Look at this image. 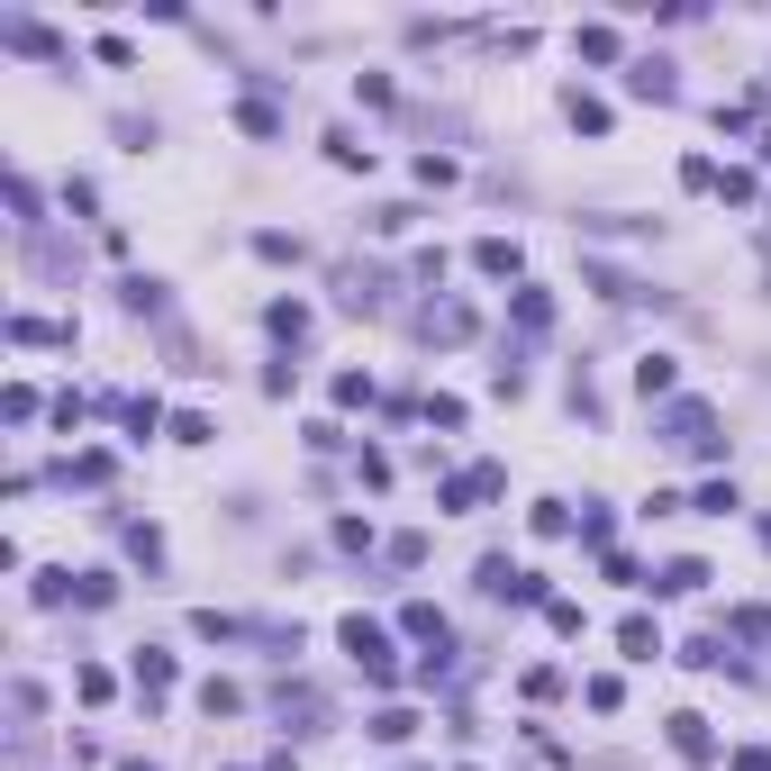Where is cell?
<instances>
[{"label":"cell","instance_id":"cell-1","mask_svg":"<svg viewBox=\"0 0 771 771\" xmlns=\"http://www.w3.org/2000/svg\"><path fill=\"white\" fill-rule=\"evenodd\" d=\"M662 445L672 454H717V408L708 400H672L662 408Z\"/></svg>","mask_w":771,"mask_h":771},{"label":"cell","instance_id":"cell-2","mask_svg":"<svg viewBox=\"0 0 771 771\" xmlns=\"http://www.w3.org/2000/svg\"><path fill=\"white\" fill-rule=\"evenodd\" d=\"M337 645L364 662V681H391V672H400V662H391V635H381L372 617H345V627H337Z\"/></svg>","mask_w":771,"mask_h":771},{"label":"cell","instance_id":"cell-3","mask_svg":"<svg viewBox=\"0 0 771 771\" xmlns=\"http://www.w3.org/2000/svg\"><path fill=\"white\" fill-rule=\"evenodd\" d=\"M481 500H500V463H472V472H454L435 491V508H481Z\"/></svg>","mask_w":771,"mask_h":771},{"label":"cell","instance_id":"cell-4","mask_svg":"<svg viewBox=\"0 0 771 771\" xmlns=\"http://www.w3.org/2000/svg\"><path fill=\"white\" fill-rule=\"evenodd\" d=\"M418 337H427V345H463V337H472V308H463V300H427Z\"/></svg>","mask_w":771,"mask_h":771},{"label":"cell","instance_id":"cell-5","mask_svg":"<svg viewBox=\"0 0 771 771\" xmlns=\"http://www.w3.org/2000/svg\"><path fill=\"white\" fill-rule=\"evenodd\" d=\"M281 726H291V735H318L327 726V699L308 681H281Z\"/></svg>","mask_w":771,"mask_h":771},{"label":"cell","instance_id":"cell-6","mask_svg":"<svg viewBox=\"0 0 771 771\" xmlns=\"http://www.w3.org/2000/svg\"><path fill=\"white\" fill-rule=\"evenodd\" d=\"M0 37H10L18 55H37V64H64V37H55V28H37V18H0Z\"/></svg>","mask_w":771,"mask_h":771},{"label":"cell","instance_id":"cell-7","mask_svg":"<svg viewBox=\"0 0 771 771\" xmlns=\"http://www.w3.org/2000/svg\"><path fill=\"white\" fill-rule=\"evenodd\" d=\"M400 635H418L427 654H454V627H445V617H435L427 599H408V608H400Z\"/></svg>","mask_w":771,"mask_h":771},{"label":"cell","instance_id":"cell-8","mask_svg":"<svg viewBox=\"0 0 771 771\" xmlns=\"http://www.w3.org/2000/svg\"><path fill=\"white\" fill-rule=\"evenodd\" d=\"M654 590H662V599H690V590H708V563H699V554H672V563L654 572Z\"/></svg>","mask_w":771,"mask_h":771},{"label":"cell","instance_id":"cell-9","mask_svg":"<svg viewBox=\"0 0 771 771\" xmlns=\"http://www.w3.org/2000/svg\"><path fill=\"white\" fill-rule=\"evenodd\" d=\"M672 754H681V762H717V735H708V717H690V708L672 717Z\"/></svg>","mask_w":771,"mask_h":771},{"label":"cell","instance_id":"cell-10","mask_svg":"<svg viewBox=\"0 0 771 771\" xmlns=\"http://www.w3.org/2000/svg\"><path fill=\"white\" fill-rule=\"evenodd\" d=\"M508 318H518L527 337H545V327H554V291H535V281H527V291H508Z\"/></svg>","mask_w":771,"mask_h":771},{"label":"cell","instance_id":"cell-11","mask_svg":"<svg viewBox=\"0 0 771 771\" xmlns=\"http://www.w3.org/2000/svg\"><path fill=\"white\" fill-rule=\"evenodd\" d=\"M627 91L635 100H672L681 83H672V64H662V55H645V64H627Z\"/></svg>","mask_w":771,"mask_h":771},{"label":"cell","instance_id":"cell-12","mask_svg":"<svg viewBox=\"0 0 771 771\" xmlns=\"http://www.w3.org/2000/svg\"><path fill=\"white\" fill-rule=\"evenodd\" d=\"M635 391H645V400H672L681 391V364H672V354H645V364H635Z\"/></svg>","mask_w":771,"mask_h":771},{"label":"cell","instance_id":"cell-13","mask_svg":"<svg viewBox=\"0 0 771 771\" xmlns=\"http://www.w3.org/2000/svg\"><path fill=\"white\" fill-rule=\"evenodd\" d=\"M617 654H627V662H654L662 654V627H654V617H627V627H617Z\"/></svg>","mask_w":771,"mask_h":771},{"label":"cell","instance_id":"cell-14","mask_svg":"<svg viewBox=\"0 0 771 771\" xmlns=\"http://www.w3.org/2000/svg\"><path fill=\"white\" fill-rule=\"evenodd\" d=\"M118 308H137V318H164V281L127 273V281H118Z\"/></svg>","mask_w":771,"mask_h":771},{"label":"cell","instance_id":"cell-15","mask_svg":"<svg viewBox=\"0 0 771 771\" xmlns=\"http://www.w3.org/2000/svg\"><path fill=\"white\" fill-rule=\"evenodd\" d=\"M572 55H581V64H617V28H599V18L572 28Z\"/></svg>","mask_w":771,"mask_h":771},{"label":"cell","instance_id":"cell-16","mask_svg":"<svg viewBox=\"0 0 771 771\" xmlns=\"http://www.w3.org/2000/svg\"><path fill=\"white\" fill-rule=\"evenodd\" d=\"M264 327H273L281 345H300V337H308V308H300V300H273V308H264Z\"/></svg>","mask_w":771,"mask_h":771},{"label":"cell","instance_id":"cell-17","mask_svg":"<svg viewBox=\"0 0 771 771\" xmlns=\"http://www.w3.org/2000/svg\"><path fill=\"white\" fill-rule=\"evenodd\" d=\"M472 264L491 273V281H508V273H518V245H508V237H481V245H472Z\"/></svg>","mask_w":771,"mask_h":771},{"label":"cell","instance_id":"cell-18","mask_svg":"<svg viewBox=\"0 0 771 771\" xmlns=\"http://www.w3.org/2000/svg\"><path fill=\"white\" fill-rule=\"evenodd\" d=\"M137 690H146V699H164V690H173V654H137Z\"/></svg>","mask_w":771,"mask_h":771},{"label":"cell","instance_id":"cell-19","mask_svg":"<svg viewBox=\"0 0 771 771\" xmlns=\"http://www.w3.org/2000/svg\"><path fill=\"white\" fill-rule=\"evenodd\" d=\"M327 164H337V173H372V146H354L345 127H337V137H327Z\"/></svg>","mask_w":771,"mask_h":771},{"label":"cell","instance_id":"cell-20","mask_svg":"<svg viewBox=\"0 0 771 771\" xmlns=\"http://www.w3.org/2000/svg\"><path fill=\"white\" fill-rule=\"evenodd\" d=\"M10 345H73V327H46V318H10Z\"/></svg>","mask_w":771,"mask_h":771},{"label":"cell","instance_id":"cell-21","mask_svg":"<svg viewBox=\"0 0 771 771\" xmlns=\"http://www.w3.org/2000/svg\"><path fill=\"white\" fill-rule=\"evenodd\" d=\"M200 708H210V717H237L245 690H237V681H200Z\"/></svg>","mask_w":771,"mask_h":771},{"label":"cell","instance_id":"cell-22","mask_svg":"<svg viewBox=\"0 0 771 771\" xmlns=\"http://www.w3.org/2000/svg\"><path fill=\"white\" fill-rule=\"evenodd\" d=\"M572 127H581V137H608V100H590V91H572Z\"/></svg>","mask_w":771,"mask_h":771},{"label":"cell","instance_id":"cell-23","mask_svg":"<svg viewBox=\"0 0 771 771\" xmlns=\"http://www.w3.org/2000/svg\"><path fill=\"white\" fill-rule=\"evenodd\" d=\"M64 481H83V491H100V481H110V454H73V463H64Z\"/></svg>","mask_w":771,"mask_h":771},{"label":"cell","instance_id":"cell-24","mask_svg":"<svg viewBox=\"0 0 771 771\" xmlns=\"http://www.w3.org/2000/svg\"><path fill=\"white\" fill-rule=\"evenodd\" d=\"M372 735H381V744H408V735H418V717H408V708H381Z\"/></svg>","mask_w":771,"mask_h":771},{"label":"cell","instance_id":"cell-25","mask_svg":"<svg viewBox=\"0 0 771 771\" xmlns=\"http://www.w3.org/2000/svg\"><path fill=\"white\" fill-rule=\"evenodd\" d=\"M254 254H264V264H300V237H281V227H264V237H254Z\"/></svg>","mask_w":771,"mask_h":771},{"label":"cell","instance_id":"cell-26","mask_svg":"<svg viewBox=\"0 0 771 771\" xmlns=\"http://www.w3.org/2000/svg\"><path fill=\"white\" fill-rule=\"evenodd\" d=\"M581 699H590V708H599V717H608L617 699H627V690H617V672H590V681H581Z\"/></svg>","mask_w":771,"mask_h":771},{"label":"cell","instance_id":"cell-27","mask_svg":"<svg viewBox=\"0 0 771 771\" xmlns=\"http://www.w3.org/2000/svg\"><path fill=\"white\" fill-rule=\"evenodd\" d=\"M354 100H364V110H391V73H354Z\"/></svg>","mask_w":771,"mask_h":771},{"label":"cell","instance_id":"cell-28","mask_svg":"<svg viewBox=\"0 0 771 771\" xmlns=\"http://www.w3.org/2000/svg\"><path fill=\"white\" fill-rule=\"evenodd\" d=\"M210 435H218V427L200 418V408H182V418H173V445H210Z\"/></svg>","mask_w":771,"mask_h":771},{"label":"cell","instance_id":"cell-29","mask_svg":"<svg viewBox=\"0 0 771 771\" xmlns=\"http://www.w3.org/2000/svg\"><path fill=\"white\" fill-rule=\"evenodd\" d=\"M118 418H127V435H154V427H164V408H154V400H127Z\"/></svg>","mask_w":771,"mask_h":771},{"label":"cell","instance_id":"cell-30","mask_svg":"<svg viewBox=\"0 0 771 771\" xmlns=\"http://www.w3.org/2000/svg\"><path fill=\"white\" fill-rule=\"evenodd\" d=\"M726 627L744 635V645H762V635H771V608H735V617H726Z\"/></svg>","mask_w":771,"mask_h":771},{"label":"cell","instance_id":"cell-31","mask_svg":"<svg viewBox=\"0 0 771 771\" xmlns=\"http://www.w3.org/2000/svg\"><path fill=\"white\" fill-rule=\"evenodd\" d=\"M237 127H245V137H281V118L264 110V100H245V110H237Z\"/></svg>","mask_w":771,"mask_h":771},{"label":"cell","instance_id":"cell-32","mask_svg":"<svg viewBox=\"0 0 771 771\" xmlns=\"http://www.w3.org/2000/svg\"><path fill=\"white\" fill-rule=\"evenodd\" d=\"M690 508H708V518H726V508H744V500H735V481H708V491L690 500Z\"/></svg>","mask_w":771,"mask_h":771},{"label":"cell","instance_id":"cell-33","mask_svg":"<svg viewBox=\"0 0 771 771\" xmlns=\"http://www.w3.org/2000/svg\"><path fill=\"white\" fill-rule=\"evenodd\" d=\"M545 627L554 635H581V599H545Z\"/></svg>","mask_w":771,"mask_h":771},{"label":"cell","instance_id":"cell-34","mask_svg":"<svg viewBox=\"0 0 771 771\" xmlns=\"http://www.w3.org/2000/svg\"><path fill=\"white\" fill-rule=\"evenodd\" d=\"M726 771H771V754H762V744H744V754H726Z\"/></svg>","mask_w":771,"mask_h":771},{"label":"cell","instance_id":"cell-35","mask_svg":"<svg viewBox=\"0 0 771 771\" xmlns=\"http://www.w3.org/2000/svg\"><path fill=\"white\" fill-rule=\"evenodd\" d=\"M118 771H154V762H118Z\"/></svg>","mask_w":771,"mask_h":771}]
</instances>
